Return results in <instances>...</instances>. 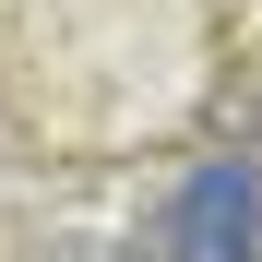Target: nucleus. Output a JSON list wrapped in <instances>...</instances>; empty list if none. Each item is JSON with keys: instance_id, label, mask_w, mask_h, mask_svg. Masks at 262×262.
<instances>
[{"instance_id": "nucleus-2", "label": "nucleus", "mask_w": 262, "mask_h": 262, "mask_svg": "<svg viewBox=\"0 0 262 262\" xmlns=\"http://www.w3.org/2000/svg\"><path fill=\"white\" fill-rule=\"evenodd\" d=\"M83 262H107V250H83Z\"/></svg>"}, {"instance_id": "nucleus-1", "label": "nucleus", "mask_w": 262, "mask_h": 262, "mask_svg": "<svg viewBox=\"0 0 262 262\" xmlns=\"http://www.w3.org/2000/svg\"><path fill=\"white\" fill-rule=\"evenodd\" d=\"M143 262H262V155H203L167 191Z\"/></svg>"}]
</instances>
